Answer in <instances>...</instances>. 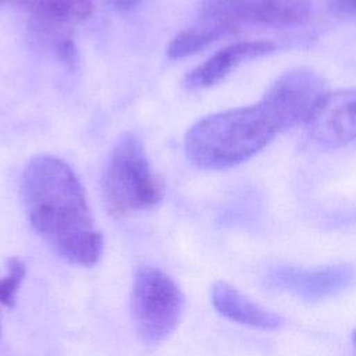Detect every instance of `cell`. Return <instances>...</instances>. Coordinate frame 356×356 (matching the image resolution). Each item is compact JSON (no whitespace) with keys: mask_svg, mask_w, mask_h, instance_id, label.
Masks as SVG:
<instances>
[{"mask_svg":"<svg viewBox=\"0 0 356 356\" xmlns=\"http://www.w3.org/2000/svg\"><path fill=\"white\" fill-rule=\"evenodd\" d=\"M21 196L32 228L65 260L95 266L103 252L86 195L74 170L53 156L32 157L21 177Z\"/></svg>","mask_w":356,"mask_h":356,"instance_id":"obj_1","label":"cell"},{"mask_svg":"<svg viewBox=\"0 0 356 356\" xmlns=\"http://www.w3.org/2000/svg\"><path fill=\"white\" fill-rule=\"evenodd\" d=\"M280 131L277 118L261 102L229 108L199 120L186 131L185 156L202 170L229 168L254 156Z\"/></svg>","mask_w":356,"mask_h":356,"instance_id":"obj_2","label":"cell"},{"mask_svg":"<svg viewBox=\"0 0 356 356\" xmlns=\"http://www.w3.org/2000/svg\"><path fill=\"white\" fill-rule=\"evenodd\" d=\"M100 189L104 207L115 218L153 207L161 200V182L136 134L125 132L114 143L102 172Z\"/></svg>","mask_w":356,"mask_h":356,"instance_id":"obj_3","label":"cell"},{"mask_svg":"<svg viewBox=\"0 0 356 356\" xmlns=\"http://www.w3.org/2000/svg\"><path fill=\"white\" fill-rule=\"evenodd\" d=\"M184 306L179 285L160 268L140 267L134 278L131 312L139 338L147 345L163 342L178 325Z\"/></svg>","mask_w":356,"mask_h":356,"instance_id":"obj_4","label":"cell"},{"mask_svg":"<svg viewBox=\"0 0 356 356\" xmlns=\"http://www.w3.org/2000/svg\"><path fill=\"white\" fill-rule=\"evenodd\" d=\"M309 15V0H200L196 22L229 36L243 25L288 26L302 24Z\"/></svg>","mask_w":356,"mask_h":356,"instance_id":"obj_5","label":"cell"},{"mask_svg":"<svg viewBox=\"0 0 356 356\" xmlns=\"http://www.w3.org/2000/svg\"><path fill=\"white\" fill-rule=\"evenodd\" d=\"M323 78L307 68H296L278 76L260 100L277 118L281 129L306 122L327 95Z\"/></svg>","mask_w":356,"mask_h":356,"instance_id":"obj_6","label":"cell"},{"mask_svg":"<svg viewBox=\"0 0 356 356\" xmlns=\"http://www.w3.org/2000/svg\"><path fill=\"white\" fill-rule=\"evenodd\" d=\"M309 138L323 147L356 139V89L327 93L305 122Z\"/></svg>","mask_w":356,"mask_h":356,"instance_id":"obj_7","label":"cell"},{"mask_svg":"<svg viewBox=\"0 0 356 356\" xmlns=\"http://www.w3.org/2000/svg\"><path fill=\"white\" fill-rule=\"evenodd\" d=\"M274 43L267 40H246L232 43L218 50L204 63L189 71L182 79V86L186 90H200L210 88L222 81L232 70L241 64L268 54L274 50Z\"/></svg>","mask_w":356,"mask_h":356,"instance_id":"obj_8","label":"cell"},{"mask_svg":"<svg viewBox=\"0 0 356 356\" xmlns=\"http://www.w3.org/2000/svg\"><path fill=\"white\" fill-rule=\"evenodd\" d=\"M353 278L348 266H331L312 271L284 268L271 278L280 288H285L306 299H320L346 286Z\"/></svg>","mask_w":356,"mask_h":356,"instance_id":"obj_9","label":"cell"},{"mask_svg":"<svg viewBox=\"0 0 356 356\" xmlns=\"http://www.w3.org/2000/svg\"><path fill=\"white\" fill-rule=\"evenodd\" d=\"M210 296L214 309L231 321L261 330H274L282 323L277 313L254 303L224 281H217L211 286Z\"/></svg>","mask_w":356,"mask_h":356,"instance_id":"obj_10","label":"cell"},{"mask_svg":"<svg viewBox=\"0 0 356 356\" xmlns=\"http://www.w3.org/2000/svg\"><path fill=\"white\" fill-rule=\"evenodd\" d=\"M0 4H13L25 10L42 28L58 32L60 28L86 19L95 0H0Z\"/></svg>","mask_w":356,"mask_h":356,"instance_id":"obj_11","label":"cell"},{"mask_svg":"<svg viewBox=\"0 0 356 356\" xmlns=\"http://www.w3.org/2000/svg\"><path fill=\"white\" fill-rule=\"evenodd\" d=\"M225 33L217 28L203 24H195L193 26L179 32L167 46V56L171 60H179L192 56L202 49L207 47L213 42L224 38Z\"/></svg>","mask_w":356,"mask_h":356,"instance_id":"obj_12","label":"cell"},{"mask_svg":"<svg viewBox=\"0 0 356 356\" xmlns=\"http://www.w3.org/2000/svg\"><path fill=\"white\" fill-rule=\"evenodd\" d=\"M26 275L25 263L19 257L7 260V274L0 278V303L6 307L15 305V295Z\"/></svg>","mask_w":356,"mask_h":356,"instance_id":"obj_13","label":"cell"},{"mask_svg":"<svg viewBox=\"0 0 356 356\" xmlns=\"http://www.w3.org/2000/svg\"><path fill=\"white\" fill-rule=\"evenodd\" d=\"M327 4L338 15L356 17V0H327Z\"/></svg>","mask_w":356,"mask_h":356,"instance_id":"obj_14","label":"cell"},{"mask_svg":"<svg viewBox=\"0 0 356 356\" xmlns=\"http://www.w3.org/2000/svg\"><path fill=\"white\" fill-rule=\"evenodd\" d=\"M143 0H107L108 6L117 13H127L138 7Z\"/></svg>","mask_w":356,"mask_h":356,"instance_id":"obj_15","label":"cell"},{"mask_svg":"<svg viewBox=\"0 0 356 356\" xmlns=\"http://www.w3.org/2000/svg\"><path fill=\"white\" fill-rule=\"evenodd\" d=\"M352 341H353V345H355V349H356V330L353 331V335H352Z\"/></svg>","mask_w":356,"mask_h":356,"instance_id":"obj_16","label":"cell"}]
</instances>
